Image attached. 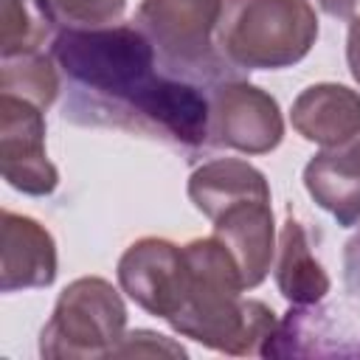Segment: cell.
Masks as SVG:
<instances>
[{
	"label": "cell",
	"mask_w": 360,
	"mask_h": 360,
	"mask_svg": "<svg viewBox=\"0 0 360 360\" xmlns=\"http://www.w3.org/2000/svg\"><path fill=\"white\" fill-rule=\"evenodd\" d=\"M346 62L352 79L360 84V17H352L349 34H346Z\"/></svg>",
	"instance_id": "cell-20"
},
{
	"label": "cell",
	"mask_w": 360,
	"mask_h": 360,
	"mask_svg": "<svg viewBox=\"0 0 360 360\" xmlns=\"http://www.w3.org/2000/svg\"><path fill=\"white\" fill-rule=\"evenodd\" d=\"M290 121L304 141L323 149L340 146L360 132V93L335 82L309 84L292 101Z\"/></svg>",
	"instance_id": "cell-12"
},
{
	"label": "cell",
	"mask_w": 360,
	"mask_h": 360,
	"mask_svg": "<svg viewBox=\"0 0 360 360\" xmlns=\"http://www.w3.org/2000/svg\"><path fill=\"white\" fill-rule=\"evenodd\" d=\"M51 56L68 84L65 121L146 135L188 155L211 146L208 90L163 70L135 22L68 25L53 37Z\"/></svg>",
	"instance_id": "cell-1"
},
{
	"label": "cell",
	"mask_w": 360,
	"mask_h": 360,
	"mask_svg": "<svg viewBox=\"0 0 360 360\" xmlns=\"http://www.w3.org/2000/svg\"><path fill=\"white\" fill-rule=\"evenodd\" d=\"M318 39L309 0H225L217 48L236 70H281L298 65Z\"/></svg>",
	"instance_id": "cell-4"
},
{
	"label": "cell",
	"mask_w": 360,
	"mask_h": 360,
	"mask_svg": "<svg viewBox=\"0 0 360 360\" xmlns=\"http://www.w3.org/2000/svg\"><path fill=\"white\" fill-rule=\"evenodd\" d=\"M262 357L360 360V309L352 304H290Z\"/></svg>",
	"instance_id": "cell-8"
},
{
	"label": "cell",
	"mask_w": 360,
	"mask_h": 360,
	"mask_svg": "<svg viewBox=\"0 0 360 360\" xmlns=\"http://www.w3.org/2000/svg\"><path fill=\"white\" fill-rule=\"evenodd\" d=\"M56 22L51 0H0V59L42 51L59 34Z\"/></svg>",
	"instance_id": "cell-15"
},
{
	"label": "cell",
	"mask_w": 360,
	"mask_h": 360,
	"mask_svg": "<svg viewBox=\"0 0 360 360\" xmlns=\"http://www.w3.org/2000/svg\"><path fill=\"white\" fill-rule=\"evenodd\" d=\"M222 6L225 0H141L132 22L155 45L163 70L208 90L242 76L217 48Z\"/></svg>",
	"instance_id": "cell-5"
},
{
	"label": "cell",
	"mask_w": 360,
	"mask_h": 360,
	"mask_svg": "<svg viewBox=\"0 0 360 360\" xmlns=\"http://www.w3.org/2000/svg\"><path fill=\"white\" fill-rule=\"evenodd\" d=\"M343 281H346V290L360 298V231L346 242V250H343Z\"/></svg>",
	"instance_id": "cell-19"
},
{
	"label": "cell",
	"mask_w": 360,
	"mask_h": 360,
	"mask_svg": "<svg viewBox=\"0 0 360 360\" xmlns=\"http://www.w3.org/2000/svg\"><path fill=\"white\" fill-rule=\"evenodd\" d=\"M127 335V307L121 292L98 276L70 281L39 332L45 360L112 357Z\"/></svg>",
	"instance_id": "cell-6"
},
{
	"label": "cell",
	"mask_w": 360,
	"mask_h": 360,
	"mask_svg": "<svg viewBox=\"0 0 360 360\" xmlns=\"http://www.w3.org/2000/svg\"><path fill=\"white\" fill-rule=\"evenodd\" d=\"M56 278V242L45 225L3 208L0 214V290H39Z\"/></svg>",
	"instance_id": "cell-11"
},
{
	"label": "cell",
	"mask_w": 360,
	"mask_h": 360,
	"mask_svg": "<svg viewBox=\"0 0 360 360\" xmlns=\"http://www.w3.org/2000/svg\"><path fill=\"white\" fill-rule=\"evenodd\" d=\"M183 298L166 323L177 335L191 338L214 352L233 357H262L278 326V318L264 301L242 298V273L225 242L211 233L183 245Z\"/></svg>",
	"instance_id": "cell-2"
},
{
	"label": "cell",
	"mask_w": 360,
	"mask_h": 360,
	"mask_svg": "<svg viewBox=\"0 0 360 360\" xmlns=\"http://www.w3.org/2000/svg\"><path fill=\"white\" fill-rule=\"evenodd\" d=\"M318 8L329 17H338V20H352L354 8H357V0H315Z\"/></svg>",
	"instance_id": "cell-21"
},
{
	"label": "cell",
	"mask_w": 360,
	"mask_h": 360,
	"mask_svg": "<svg viewBox=\"0 0 360 360\" xmlns=\"http://www.w3.org/2000/svg\"><path fill=\"white\" fill-rule=\"evenodd\" d=\"M208 107L211 146L236 149L242 155H267L284 138L278 101L242 76L208 87Z\"/></svg>",
	"instance_id": "cell-7"
},
{
	"label": "cell",
	"mask_w": 360,
	"mask_h": 360,
	"mask_svg": "<svg viewBox=\"0 0 360 360\" xmlns=\"http://www.w3.org/2000/svg\"><path fill=\"white\" fill-rule=\"evenodd\" d=\"M59 20L73 28L115 25L127 8V0H51Z\"/></svg>",
	"instance_id": "cell-17"
},
{
	"label": "cell",
	"mask_w": 360,
	"mask_h": 360,
	"mask_svg": "<svg viewBox=\"0 0 360 360\" xmlns=\"http://www.w3.org/2000/svg\"><path fill=\"white\" fill-rule=\"evenodd\" d=\"M273 276H276L278 292L290 304H315V301H323V295L332 287L326 270L312 256L307 231L292 217H287L284 225H281V231H278Z\"/></svg>",
	"instance_id": "cell-14"
},
{
	"label": "cell",
	"mask_w": 360,
	"mask_h": 360,
	"mask_svg": "<svg viewBox=\"0 0 360 360\" xmlns=\"http://www.w3.org/2000/svg\"><path fill=\"white\" fill-rule=\"evenodd\" d=\"M188 200L214 225V236L233 253L245 290L259 287L276 259V222L267 177L239 158L197 166L188 177Z\"/></svg>",
	"instance_id": "cell-3"
},
{
	"label": "cell",
	"mask_w": 360,
	"mask_h": 360,
	"mask_svg": "<svg viewBox=\"0 0 360 360\" xmlns=\"http://www.w3.org/2000/svg\"><path fill=\"white\" fill-rule=\"evenodd\" d=\"M155 354H169V357H186V349L166 335L149 332V329H135L127 332L124 340L118 343L112 357H155Z\"/></svg>",
	"instance_id": "cell-18"
},
{
	"label": "cell",
	"mask_w": 360,
	"mask_h": 360,
	"mask_svg": "<svg viewBox=\"0 0 360 360\" xmlns=\"http://www.w3.org/2000/svg\"><path fill=\"white\" fill-rule=\"evenodd\" d=\"M56 59L37 51L20 56H3L0 68V93L20 96L42 110H48L59 96V73Z\"/></svg>",
	"instance_id": "cell-16"
},
{
	"label": "cell",
	"mask_w": 360,
	"mask_h": 360,
	"mask_svg": "<svg viewBox=\"0 0 360 360\" xmlns=\"http://www.w3.org/2000/svg\"><path fill=\"white\" fill-rule=\"evenodd\" d=\"M45 110L0 93V172L3 180L31 197H48L59 186V172L45 152Z\"/></svg>",
	"instance_id": "cell-9"
},
{
	"label": "cell",
	"mask_w": 360,
	"mask_h": 360,
	"mask_svg": "<svg viewBox=\"0 0 360 360\" xmlns=\"http://www.w3.org/2000/svg\"><path fill=\"white\" fill-rule=\"evenodd\" d=\"M304 186L309 197L329 211L338 225L360 222V132L340 143L321 149L304 166Z\"/></svg>",
	"instance_id": "cell-13"
},
{
	"label": "cell",
	"mask_w": 360,
	"mask_h": 360,
	"mask_svg": "<svg viewBox=\"0 0 360 360\" xmlns=\"http://www.w3.org/2000/svg\"><path fill=\"white\" fill-rule=\"evenodd\" d=\"M118 284L143 312L169 321L180 307L186 284L183 248L160 236L132 242L118 259Z\"/></svg>",
	"instance_id": "cell-10"
}]
</instances>
